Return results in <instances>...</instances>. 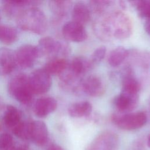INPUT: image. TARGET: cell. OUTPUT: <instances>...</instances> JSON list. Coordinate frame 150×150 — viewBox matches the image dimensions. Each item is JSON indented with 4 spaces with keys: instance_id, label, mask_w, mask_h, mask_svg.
Wrapping results in <instances>:
<instances>
[{
    "instance_id": "1",
    "label": "cell",
    "mask_w": 150,
    "mask_h": 150,
    "mask_svg": "<svg viewBox=\"0 0 150 150\" xmlns=\"http://www.w3.org/2000/svg\"><path fill=\"white\" fill-rule=\"evenodd\" d=\"M111 39L124 40L129 38L132 32L130 18L124 12L115 11L103 16Z\"/></svg>"
},
{
    "instance_id": "2",
    "label": "cell",
    "mask_w": 150,
    "mask_h": 150,
    "mask_svg": "<svg viewBox=\"0 0 150 150\" xmlns=\"http://www.w3.org/2000/svg\"><path fill=\"white\" fill-rule=\"evenodd\" d=\"M17 23L22 30L36 34H42L47 28L45 13L39 8L30 7L17 16Z\"/></svg>"
},
{
    "instance_id": "3",
    "label": "cell",
    "mask_w": 150,
    "mask_h": 150,
    "mask_svg": "<svg viewBox=\"0 0 150 150\" xmlns=\"http://www.w3.org/2000/svg\"><path fill=\"white\" fill-rule=\"evenodd\" d=\"M8 91L18 101L25 105L31 102L33 95L29 85V77L22 73L16 75L10 80Z\"/></svg>"
},
{
    "instance_id": "4",
    "label": "cell",
    "mask_w": 150,
    "mask_h": 150,
    "mask_svg": "<svg viewBox=\"0 0 150 150\" xmlns=\"http://www.w3.org/2000/svg\"><path fill=\"white\" fill-rule=\"evenodd\" d=\"M38 47L40 56H46L51 59L57 58L59 55H67L70 52V47L67 45L62 43L50 36L40 39Z\"/></svg>"
},
{
    "instance_id": "5",
    "label": "cell",
    "mask_w": 150,
    "mask_h": 150,
    "mask_svg": "<svg viewBox=\"0 0 150 150\" xmlns=\"http://www.w3.org/2000/svg\"><path fill=\"white\" fill-rule=\"evenodd\" d=\"M112 120L118 128L122 129L134 130L141 128L146 124L147 117L144 112H137L114 115L112 117Z\"/></svg>"
},
{
    "instance_id": "6",
    "label": "cell",
    "mask_w": 150,
    "mask_h": 150,
    "mask_svg": "<svg viewBox=\"0 0 150 150\" xmlns=\"http://www.w3.org/2000/svg\"><path fill=\"white\" fill-rule=\"evenodd\" d=\"M119 145L117 135L109 131L99 134L88 145L86 150H117Z\"/></svg>"
},
{
    "instance_id": "7",
    "label": "cell",
    "mask_w": 150,
    "mask_h": 150,
    "mask_svg": "<svg viewBox=\"0 0 150 150\" xmlns=\"http://www.w3.org/2000/svg\"><path fill=\"white\" fill-rule=\"evenodd\" d=\"M29 82L33 94H40L49 90L52 81L50 75L43 69H40L31 73L29 77Z\"/></svg>"
},
{
    "instance_id": "8",
    "label": "cell",
    "mask_w": 150,
    "mask_h": 150,
    "mask_svg": "<svg viewBox=\"0 0 150 150\" xmlns=\"http://www.w3.org/2000/svg\"><path fill=\"white\" fill-rule=\"evenodd\" d=\"M40 56L38 47L31 45L21 46L15 53L17 64L22 68H30Z\"/></svg>"
},
{
    "instance_id": "9",
    "label": "cell",
    "mask_w": 150,
    "mask_h": 150,
    "mask_svg": "<svg viewBox=\"0 0 150 150\" xmlns=\"http://www.w3.org/2000/svg\"><path fill=\"white\" fill-rule=\"evenodd\" d=\"M138 102V93L121 91V93L114 98V104L119 111L128 112L137 107Z\"/></svg>"
},
{
    "instance_id": "10",
    "label": "cell",
    "mask_w": 150,
    "mask_h": 150,
    "mask_svg": "<svg viewBox=\"0 0 150 150\" xmlns=\"http://www.w3.org/2000/svg\"><path fill=\"white\" fill-rule=\"evenodd\" d=\"M62 34L66 40L74 42H83L87 38V33L84 26L73 21L63 25Z\"/></svg>"
},
{
    "instance_id": "11",
    "label": "cell",
    "mask_w": 150,
    "mask_h": 150,
    "mask_svg": "<svg viewBox=\"0 0 150 150\" xmlns=\"http://www.w3.org/2000/svg\"><path fill=\"white\" fill-rule=\"evenodd\" d=\"M81 88L88 95L92 97H99L105 91V86L102 80L97 76L91 75L82 83Z\"/></svg>"
},
{
    "instance_id": "12",
    "label": "cell",
    "mask_w": 150,
    "mask_h": 150,
    "mask_svg": "<svg viewBox=\"0 0 150 150\" xmlns=\"http://www.w3.org/2000/svg\"><path fill=\"white\" fill-rule=\"evenodd\" d=\"M48 129L45 122L41 121L31 122L30 139L35 145H44L48 140Z\"/></svg>"
},
{
    "instance_id": "13",
    "label": "cell",
    "mask_w": 150,
    "mask_h": 150,
    "mask_svg": "<svg viewBox=\"0 0 150 150\" xmlns=\"http://www.w3.org/2000/svg\"><path fill=\"white\" fill-rule=\"evenodd\" d=\"M57 106V101L54 98L43 97L36 101L34 105V113L38 117H45L53 112Z\"/></svg>"
},
{
    "instance_id": "14",
    "label": "cell",
    "mask_w": 150,
    "mask_h": 150,
    "mask_svg": "<svg viewBox=\"0 0 150 150\" xmlns=\"http://www.w3.org/2000/svg\"><path fill=\"white\" fill-rule=\"evenodd\" d=\"M16 64L15 53L11 49H0V71L2 74H10Z\"/></svg>"
},
{
    "instance_id": "15",
    "label": "cell",
    "mask_w": 150,
    "mask_h": 150,
    "mask_svg": "<svg viewBox=\"0 0 150 150\" xmlns=\"http://www.w3.org/2000/svg\"><path fill=\"white\" fill-rule=\"evenodd\" d=\"M94 64L90 59L84 56H79L74 57L69 63V69L76 76L80 77L90 71Z\"/></svg>"
},
{
    "instance_id": "16",
    "label": "cell",
    "mask_w": 150,
    "mask_h": 150,
    "mask_svg": "<svg viewBox=\"0 0 150 150\" xmlns=\"http://www.w3.org/2000/svg\"><path fill=\"white\" fill-rule=\"evenodd\" d=\"M90 9L89 7L83 2H76L72 9L73 21L84 25L90 19Z\"/></svg>"
},
{
    "instance_id": "17",
    "label": "cell",
    "mask_w": 150,
    "mask_h": 150,
    "mask_svg": "<svg viewBox=\"0 0 150 150\" xmlns=\"http://www.w3.org/2000/svg\"><path fill=\"white\" fill-rule=\"evenodd\" d=\"M35 2L30 1H5L4 4V10L9 16H18L23 11L28 9V6L31 7L32 4Z\"/></svg>"
},
{
    "instance_id": "18",
    "label": "cell",
    "mask_w": 150,
    "mask_h": 150,
    "mask_svg": "<svg viewBox=\"0 0 150 150\" xmlns=\"http://www.w3.org/2000/svg\"><path fill=\"white\" fill-rule=\"evenodd\" d=\"M92 111V105L87 101L72 104L68 108L69 114L74 118H80L89 115Z\"/></svg>"
},
{
    "instance_id": "19",
    "label": "cell",
    "mask_w": 150,
    "mask_h": 150,
    "mask_svg": "<svg viewBox=\"0 0 150 150\" xmlns=\"http://www.w3.org/2000/svg\"><path fill=\"white\" fill-rule=\"evenodd\" d=\"M69 63L62 57L51 59L45 66L43 69L50 75H60L68 67Z\"/></svg>"
},
{
    "instance_id": "20",
    "label": "cell",
    "mask_w": 150,
    "mask_h": 150,
    "mask_svg": "<svg viewBox=\"0 0 150 150\" xmlns=\"http://www.w3.org/2000/svg\"><path fill=\"white\" fill-rule=\"evenodd\" d=\"M5 124L12 129L21 121V113L15 107L8 105L3 117Z\"/></svg>"
},
{
    "instance_id": "21",
    "label": "cell",
    "mask_w": 150,
    "mask_h": 150,
    "mask_svg": "<svg viewBox=\"0 0 150 150\" xmlns=\"http://www.w3.org/2000/svg\"><path fill=\"white\" fill-rule=\"evenodd\" d=\"M129 51L123 46H118L113 49L108 57V63L112 67L120 65L128 57Z\"/></svg>"
},
{
    "instance_id": "22",
    "label": "cell",
    "mask_w": 150,
    "mask_h": 150,
    "mask_svg": "<svg viewBox=\"0 0 150 150\" xmlns=\"http://www.w3.org/2000/svg\"><path fill=\"white\" fill-rule=\"evenodd\" d=\"M18 38L17 30L13 27L0 26V41L5 44L9 45L15 42Z\"/></svg>"
},
{
    "instance_id": "23",
    "label": "cell",
    "mask_w": 150,
    "mask_h": 150,
    "mask_svg": "<svg viewBox=\"0 0 150 150\" xmlns=\"http://www.w3.org/2000/svg\"><path fill=\"white\" fill-rule=\"evenodd\" d=\"M31 122L21 121L13 128V134L22 140H27L30 137Z\"/></svg>"
},
{
    "instance_id": "24",
    "label": "cell",
    "mask_w": 150,
    "mask_h": 150,
    "mask_svg": "<svg viewBox=\"0 0 150 150\" xmlns=\"http://www.w3.org/2000/svg\"><path fill=\"white\" fill-rule=\"evenodd\" d=\"M70 2L67 1H52L50 2V7L52 12L57 17H63L67 12Z\"/></svg>"
},
{
    "instance_id": "25",
    "label": "cell",
    "mask_w": 150,
    "mask_h": 150,
    "mask_svg": "<svg viewBox=\"0 0 150 150\" xmlns=\"http://www.w3.org/2000/svg\"><path fill=\"white\" fill-rule=\"evenodd\" d=\"M138 15L146 20L150 19V1H138L134 2Z\"/></svg>"
},
{
    "instance_id": "26",
    "label": "cell",
    "mask_w": 150,
    "mask_h": 150,
    "mask_svg": "<svg viewBox=\"0 0 150 150\" xmlns=\"http://www.w3.org/2000/svg\"><path fill=\"white\" fill-rule=\"evenodd\" d=\"M111 2L109 1H92L90 2L89 8L96 13L102 14L105 9L107 8Z\"/></svg>"
},
{
    "instance_id": "27",
    "label": "cell",
    "mask_w": 150,
    "mask_h": 150,
    "mask_svg": "<svg viewBox=\"0 0 150 150\" xmlns=\"http://www.w3.org/2000/svg\"><path fill=\"white\" fill-rule=\"evenodd\" d=\"M14 147L13 137L9 134H0V150H12Z\"/></svg>"
},
{
    "instance_id": "28",
    "label": "cell",
    "mask_w": 150,
    "mask_h": 150,
    "mask_svg": "<svg viewBox=\"0 0 150 150\" xmlns=\"http://www.w3.org/2000/svg\"><path fill=\"white\" fill-rule=\"evenodd\" d=\"M106 53V47L104 46H101L97 48L93 53L91 57V61L94 64L100 62L105 57Z\"/></svg>"
},
{
    "instance_id": "29",
    "label": "cell",
    "mask_w": 150,
    "mask_h": 150,
    "mask_svg": "<svg viewBox=\"0 0 150 150\" xmlns=\"http://www.w3.org/2000/svg\"><path fill=\"white\" fill-rule=\"evenodd\" d=\"M46 150H64V149L58 145L52 144L49 146Z\"/></svg>"
},
{
    "instance_id": "30",
    "label": "cell",
    "mask_w": 150,
    "mask_h": 150,
    "mask_svg": "<svg viewBox=\"0 0 150 150\" xmlns=\"http://www.w3.org/2000/svg\"><path fill=\"white\" fill-rule=\"evenodd\" d=\"M144 28L146 33L150 35V19L146 20L144 24Z\"/></svg>"
},
{
    "instance_id": "31",
    "label": "cell",
    "mask_w": 150,
    "mask_h": 150,
    "mask_svg": "<svg viewBox=\"0 0 150 150\" xmlns=\"http://www.w3.org/2000/svg\"><path fill=\"white\" fill-rule=\"evenodd\" d=\"M27 149L28 145L26 144H22L16 146H14L12 150H27Z\"/></svg>"
},
{
    "instance_id": "32",
    "label": "cell",
    "mask_w": 150,
    "mask_h": 150,
    "mask_svg": "<svg viewBox=\"0 0 150 150\" xmlns=\"http://www.w3.org/2000/svg\"><path fill=\"white\" fill-rule=\"evenodd\" d=\"M147 144H148V146L150 148V135H149V137H148V138Z\"/></svg>"
},
{
    "instance_id": "33",
    "label": "cell",
    "mask_w": 150,
    "mask_h": 150,
    "mask_svg": "<svg viewBox=\"0 0 150 150\" xmlns=\"http://www.w3.org/2000/svg\"><path fill=\"white\" fill-rule=\"evenodd\" d=\"M0 104H1V101H0Z\"/></svg>"
}]
</instances>
